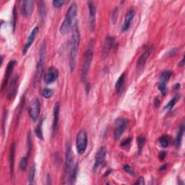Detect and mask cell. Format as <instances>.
<instances>
[{"instance_id": "cell-21", "label": "cell", "mask_w": 185, "mask_h": 185, "mask_svg": "<svg viewBox=\"0 0 185 185\" xmlns=\"http://www.w3.org/2000/svg\"><path fill=\"white\" fill-rule=\"evenodd\" d=\"M125 73H123V74H121L120 75V77H119V79L117 80V83H116V85H115L116 90H117V92L118 95H120L121 92H122L124 87H125Z\"/></svg>"}, {"instance_id": "cell-13", "label": "cell", "mask_w": 185, "mask_h": 185, "mask_svg": "<svg viewBox=\"0 0 185 185\" xmlns=\"http://www.w3.org/2000/svg\"><path fill=\"white\" fill-rule=\"evenodd\" d=\"M60 102L56 101L54 106V119H53V125H52V137L55 136L57 131V127L59 125V120H60Z\"/></svg>"}, {"instance_id": "cell-30", "label": "cell", "mask_w": 185, "mask_h": 185, "mask_svg": "<svg viewBox=\"0 0 185 185\" xmlns=\"http://www.w3.org/2000/svg\"><path fill=\"white\" fill-rule=\"evenodd\" d=\"M27 166H28V156L22 158L20 161V166H19L20 169L22 171H26Z\"/></svg>"}, {"instance_id": "cell-11", "label": "cell", "mask_w": 185, "mask_h": 185, "mask_svg": "<svg viewBox=\"0 0 185 185\" xmlns=\"http://www.w3.org/2000/svg\"><path fill=\"white\" fill-rule=\"evenodd\" d=\"M88 7L89 10V22L90 28L91 31L93 32L96 28V7L92 2H88Z\"/></svg>"}, {"instance_id": "cell-8", "label": "cell", "mask_w": 185, "mask_h": 185, "mask_svg": "<svg viewBox=\"0 0 185 185\" xmlns=\"http://www.w3.org/2000/svg\"><path fill=\"white\" fill-rule=\"evenodd\" d=\"M106 147H101L99 150L97 151L95 158V163L93 166L94 171H96L101 166L106 159Z\"/></svg>"}, {"instance_id": "cell-28", "label": "cell", "mask_w": 185, "mask_h": 185, "mask_svg": "<svg viewBox=\"0 0 185 185\" xmlns=\"http://www.w3.org/2000/svg\"><path fill=\"white\" fill-rule=\"evenodd\" d=\"M54 94V91L53 90L50 89V88H45L42 90L41 91V95L43 96V97L45 98H51Z\"/></svg>"}, {"instance_id": "cell-19", "label": "cell", "mask_w": 185, "mask_h": 185, "mask_svg": "<svg viewBox=\"0 0 185 185\" xmlns=\"http://www.w3.org/2000/svg\"><path fill=\"white\" fill-rule=\"evenodd\" d=\"M15 145L13 143L11 144L10 151V174H11L12 179H14V158H15Z\"/></svg>"}, {"instance_id": "cell-46", "label": "cell", "mask_w": 185, "mask_h": 185, "mask_svg": "<svg viewBox=\"0 0 185 185\" xmlns=\"http://www.w3.org/2000/svg\"><path fill=\"white\" fill-rule=\"evenodd\" d=\"M166 164H165V165H163V166H161V169H160V171H163V170H165L166 169Z\"/></svg>"}, {"instance_id": "cell-25", "label": "cell", "mask_w": 185, "mask_h": 185, "mask_svg": "<svg viewBox=\"0 0 185 185\" xmlns=\"http://www.w3.org/2000/svg\"><path fill=\"white\" fill-rule=\"evenodd\" d=\"M170 142H171V139L168 135H163L159 138V142L163 148H167L169 146Z\"/></svg>"}, {"instance_id": "cell-33", "label": "cell", "mask_w": 185, "mask_h": 185, "mask_svg": "<svg viewBox=\"0 0 185 185\" xmlns=\"http://www.w3.org/2000/svg\"><path fill=\"white\" fill-rule=\"evenodd\" d=\"M27 156L28 157V155H30L31 149H32V142H31V134L30 132H28V138H27Z\"/></svg>"}, {"instance_id": "cell-2", "label": "cell", "mask_w": 185, "mask_h": 185, "mask_svg": "<svg viewBox=\"0 0 185 185\" xmlns=\"http://www.w3.org/2000/svg\"><path fill=\"white\" fill-rule=\"evenodd\" d=\"M77 14V6L75 2H73L67 10L64 20L61 25L60 31L61 34L67 35L71 29H72L73 23Z\"/></svg>"}, {"instance_id": "cell-20", "label": "cell", "mask_w": 185, "mask_h": 185, "mask_svg": "<svg viewBox=\"0 0 185 185\" xmlns=\"http://www.w3.org/2000/svg\"><path fill=\"white\" fill-rule=\"evenodd\" d=\"M18 75H15V76L14 77V78L12 79L7 95V97L8 99H11V98H13L14 95H15L16 90H17V82H18Z\"/></svg>"}, {"instance_id": "cell-27", "label": "cell", "mask_w": 185, "mask_h": 185, "mask_svg": "<svg viewBox=\"0 0 185 185\" xmlns=\"http://www.w3.org/2000/svg\"><path fill=\"white\" fill-rule=\"evenodd\" d=\"M171 75H172V72H170V71H165V72H162L161 77H160V82H163V83H167L170 80V78H171Z\"/></svg>"}, {"instance_id": "cell-45", "label": "cell", "mask_w": 185, "mask_h": 185, "mask_svg": "<svg viewBox=\"0 0 185 185\" xmlns=\"http://www.w3.org/2000/svg\"><path fill=\"white\" fill-rule=\"evenodd\" d=\"M174 88L175 90H179L180 88V85H179V84H176V85L175 86H174Z\"/></svg>"}, {"instance_id": "cell-9", "label": "cell", "mask_w": 185, "mask_h": 185, "mask_svg": "<svg viewBox=\"0 0 185 185\" xmlns=\"http://www.w3.org/2000/svg\"><path fill=\"white\" fill-rule=\"evenodd\" d=\"M40 113V102L38 98H34L31 102L29 108V115L33 121H36Z\"/></svg>"}, {"instance_id": "cell-22", "label": "cell", "mask_w": 185, "mask_h": 185, "mask_svg": "<svg viewBox=\"0 0 185 185\" xmlns=\"http://www.w3.org/2000/svg\"><path fill=\"white\" fill-rule=\"evenodd\" d=\"M184 132V124H182V125L179 127V131L177 132V134H176V137L175 139V146L177 148H181V146H182Z\"/></svg>"}, {"instance_id": "cell-38", "label": "cell", "mask_w": 185, "mask_h": 185, "mask_svg": "<svg viewBox=\"0 0 185 185\" xmlns=\"http://www.w3.org/2000/svg\"><path fill=\"white\" fill-rule=\"evenodd\" d=\"M123 169H124V170H125V171L126 172H127V173L130 174V175L134 176V174H134V170L132 169V168L131 166H129V165H125V166H124Z\"/></svg>"}, {"instance_id": "cell-31", "label": "cell", "mask_w": 185, "mask_h": 185, "mask_svg": "<svg viewBox=\"0 0 185 185\" xmlns=\"http://www.w3.org/2000/svg\"><path fill=\"white\" fill-rule=\"evenodd\" d=\"M35 166L33 165L32 168H31V169L30 171V174H29V176H28V184H33V181H34V179H35Z\"/></svg>"}, {"instance_id": "cell-12", "label": "cell", "mask_w": 185, "mask_h": 185, "mask_svg": "<svg viewBox=\"0 0 185 185\" xmlns=\"http://www.w3.org/2000/svg\"><path fill=\"white\" fill-rule=\"evenodd\" d=\"M151 51H152V48L149 47L142 54V55L139 57L138 61H137V64H136L137 70H138V72H140V71H142V69H143L147 60H148L149 56H150V54L151 53Z\"/></svg>"}, {"instance_id": "cell-42", "label": "cell", "mask_w": 185, "mask_h": 185, "mask_svg": "<svg viewBox=\"0 0 185 185\" xmlns=\"http://www.w3.org/2000/svg\"><path fill=\"white\" fill-rule=\"evenodd\" d=\"M166 155V153L165 151H162V152L160 153L159 155H158L159 159L161 160V161H162V160H163L165 158Z\"/></svg>"}, {"instance_id": "cell-32", "label": "cell", "mask_w": 185, "mask_h": 185, "mask_svg": "<svg viewBox=\"0 0 185 185\" xmlns=\"http://www.w3.org/2000/svg\"><path fill=\"white\" fill-rule=\"evenodd\" d=\"M158 88L160 90V92H161L162 95L165 96L166 93V90H167V88H166V83H163V82H160L158 85Z\"/></svg>"}, {"instance_id": "cell-10", "label": "cell", "mask_w": 185, "mask_h": 185, "mask_svg": "<svg viewBox=\"0 0 185 185\" xmlns=\"http://www.w3.org/2000/svg\"><path fill=\"white\" fill-rule=\"evenodd\" d=\"M59 77V71L54 67H50L44 75V81L46 84L54 83Z\"/></svg>"}, {"instance_id": "cell-6", "label": "cell", "mask_w": 185, "mask_h": 185, "mask_svg": "<svg viewBox=\"0 0 185 185\" xmlns=\"http://www.w3.org/2000/svg\"><path fill=\"white\" fill-rule=\"evenodd\" d=\"M88 146V134L85 131L80 130L76 137L77 151L80 155H83L85 152Z\"/></svg>"}, {"instance_id": "cell-5", "label": "cell", "mask_w": 185, "mask_h": 185, "mask_svg": "<svg viewBox=\"0 0 185 185\" xmlns=\"http://www.w3.org/2000/svg\"><path fill=\"white\" fill-rule=\"evenodd\" d=\"M46 44L45 41L42 42L41 47H40V53H39V60L36 66V72H35V78H34V87H36L38 84L41 80L42 73H43L44 62H45L46 58Z\"/></svg>"}, {"instance_id": "cell-3", "label": "cell", "mask_w": 185, "mask_h": 185, "mask_svg": "<svg viewBox=\"0 0 185 185\" xmlns=\"http://www.w3.org/2000/svg\"><path fill=\"white\" fill-rule=\"evenodd\" d=\"M94 47H95V41H94L93 39L90 40L89 43H88L85 54H84L83 64V68H82V72H81L82 82H84L85 80V78L86 77H87L88 71H89L90 64H91V62L92 60V56H93Z\"/></svg>"}, {"instance_id": "cell-37", "label": "cell", "mask_w": 185, "mask_h": 185, "mask_svg": "<svg viewBox=\"0 0 185 185\" xmlns=\"http://www.w3.org/2000/svg\"><path fill=\"white\" fill-rule=\"evenodd\" d=\"M65 3L64 0H54L53 1V5L54 7L60 8L62 7V5Z\"/></svg>"}, {"instance_id": "cell-43", "label": "cell", "mask_w": 185, "mask_h": 185, "mask_svg": "<svg viewBox=\"0 0 185 185\" xmlns=\"http://www.w3.org/2000/svg\"><path fill=\"white\" fill-rule=\"evenodd\" d=\"M160 104H161V101L158 99V98H155L154 100V104L155 107H158L160 106Z\"/></svg>"}, {"instance_id": "cell-18", "label": "cell", "mask_w": 185, "mask_h": 185, "mask_svg": "<svg viewBox=\"0 0 185 185\" xmlns=\"http://www.w3.org/2000/svg\"><path fill=\"white\" fill-rule=\"evenodd\" d=\"M135 16V11L134 10H130L127 12V13L126 14L125 23H124L122 27H121V32H125L128 29L130 28V26H131L132 21L133 20V19Z\"/></svg>"}, {"instance_id": "cell-7", "label": "cell", "mask_w": 185, "mask_h": 185, "mask_svg": "<svg viewBox=\"0 0 185 185\" xmlns=\"http://www.w3.org/2000/svg\"><path fill=\"white\" fill-rule=\"evenodd\" d=\"M128 120L125 118H119L115 121V127L113 130V138L115 140H118L125 131Z\"/></svg>"}, {"instance_id": "cell-1", "label": "cell", "mask_w": 185, "mask_h": 185, "mask_svg": "<svg viewBox=\"0 0 185 185\" xmlns=\"http://www.w3.org/2000/svg\"><path fill=\"white\" fill-rule=\"evenodd\" d=\"M80 43V33L77 22H75L72 29V39H71L70 53H69V69L72 72L74 71L75 65H76Z\"/></svg>"}, {"instance_id": "cell-24", "label": "cell", "mask_w": 185, "mask_h": 185, "mask_svg": "<svg viewBox=\"0 0 185 185\" xmlns=\"http://www.w3.org/2000/svg\"><path fill=\"white\" fill-rule=\"evenodd\" d=\"M78 170H79V166L78 164H75V166L73 167V169L72 171V173H71L70 175V178H69V184H73L75 182L77 179V173H78Z\"/></svg>"}, {"instance_id": "cell-14", "label": "cell", "mask_w": 185, "mask_h": 185, "mask_svg": "<svg viewBox=\"0 0 185 185\" xmlns=\"http://www.w3.org/2000/svg\"><path fill=\"white\" fill-rule=\"evenodd\" d=\"M16 64V61L15 60H11L10 61L9 63H8L7 68H6V71H5V78L3 80V83H2V91H3V90L6 88V86L7 85L8 82H9L10 77L12 74V72H13L14 67Z\"/></svg>"}, {"instance_id": "cell-39", "label": "cell", "mask_w": 185, "mask_h": 185, "mask_svg": "<svg viewBox=\"0 0 185 185\" xmlns=\"http://www.w3.org/2000/svg\"><path fill=\"white\" fill-rule=\"evenodd\" d=\"M111 17H112L111 19H112L113 24H115V23L117 22V17H118V9H117V8H116V9H114V10H113L112 12V16Z\"/></svg>"}, {"instance_id": "cell-16", "label": "cell", "mask_w": 185, "mask_h": 185, "mask_svg": "<svg viewBox=\"0 0 185 185\" xmlns=\"http://www.w3.org/2000/svg\"><path fill=\"white\" fill-rule=\"evenodd\" d=\"M113 42H114V39L113 37L109 36V35L106 36V39H105L102 49V57L104 59L106 58L109 56V54L113 47Z\"/></svg>"}, {"instance_id": "cell-35", "label": "cell", "mask_w": 185, "mask_h": 185, "mask_svg": "<svg viewBox=\"0 0 185 185\" xmlns=\"http://www.w3.org/2000/svg\"><path fill=\"white\" fill-rule=\"evenodd\" d=\"M35 135L37 136L38 138H39L40 140H43V132H42L41 130V126H38V127L35 128Z\"/></svg>"}, {"instance_id": "cell-40", "label": "cell", "mask_w": 185, "mask_h": 185, "mask_svg": "<svg viewBox=\"0 0 185 185\" xmlns=\"http://www.w3.org/2000/svg\"><path fill=\"white\" fill-rule=\"evenodd\" d=\"M131 141H132V138H131L125 139V140H123V141L121 142V147H126V146H129V145L130 144V142H131Z\"/></svg>"}, {"instance_id": "cell-36", "label": "cell", "mask_w": 185, "mask_h": 185, "mask_svg": "<svg viewBox=\"0 0 185 185\" xmlns=\"http://www.w3.org/2000/svg\"><path fill=\"white\" fill-rule=\"evenodd\" d=\"M7 111L5 109L3 112V119H2V133L5 134V122L7 120Z\"/></svg>"}, {"instance_id": "cell-41", "label": "cell", "mask_w": 185, "mask_h": 185, "mask_svg": "<svg viewBox=\"0 0 185 185\" xmlns=\"http://www.w3.org/2000/svg\"><path fill=\"white\" fill-rule=\"evenodd\" d=\"M134 184H141V185L145 184V180H144V178L142 177V176H141V177L139 178L136 181L135 183H134Z\"/></svg>"}, {"instance_id": "cell-44", "label": "cell", "mask_w": 185, "mask_h": 185, "mask_svg": "<svg viewBox=\"0 0 185 185\" xmlns=\"http://www.w3.org/2000/svg\"><path fill=\"white\" fill-rule=\"evenodd\" d=\"M184 57L183 56L182 60L179 62V66L180 67H184Z\"/></svg>"}, {"instance_id": "cell-29", "label": "cell", "mask_w": 185, "mask_h": 185, "mask_svg": "<svg viewBox=\"0 0 185 185\" xmlns=\"http://www.w3.org/2000/svg\"><path fill=\"white\" fill-rule=\"evenodd\" d=\"M146 143V138L143 136L140 135L138 138V152L140 153Z\"/></svg>"}, {"instance_id": "cell-15", "label": "cell", "mask_w": 185, "mask_h": 185, "mask_svg": "<svg viewBox=\"0 0 185 185\" xmlns=\"http://www.w3.org/2000/svg\"><path fill=\"white\" fill-rule=\"evenodd\" d=\"M39 31V28L38 26L35 27V28L33 29V31H31V33H30V35H29L28 39H27L26 45H25L24 47H23V55H26L27 52H28V49H30V47L33 44V41H34V40L35 39V38L37 37Z\"/></svg>"}, {"instance_id": "cell-26", "label": "cell", "mask_w": 185, "mask_h": 185, "mask_svg": "<svg viewBox=\"0 0 185 185\" xmlns=\"http://www.w3.org/2000/svg\"><path fill=\"white\" fill-rule=\"evenodd\" d=\"M179 99V97L178 96H174V98H172L171 99V101H170L169 103H168V104L166 105V106H165V108H164L165 110L171 111V109L174 108V106H175V104H176V103L178 102Z\"/></svg>"}, {"instance_id": "cell-23", "label": "cell", "mask_w": 185, "mask_h": 185, "mask_svg": "<svg viewBox=\"0 0 185 185\" xmlns=\"http://www.w3.org/2000/svg\"><path fill=\"white\" fill-rule=\"evenodd\" d=\"M38 9H39V14L42 19H44L46 16V7L45 3L43 1L38 2Z\"/></svg>"}, {"instance_id": "cell-4", "label": "cell", "mask_w": 185, "mask_h": 185, "mask_svg": "<svg viewBox=\"0 0 185 185\" xmlns=\"http://www.w3.org/2000/svg\"><path fill=\"white\" fill-rule=\"evenodd\" d=\"M65 163L64 170V184H69V178H70L71 173L73 169V162H74V157L72 151L70 143H68L66 147V153H65Z\"/></svg>"}, {"instance_id": "cell-34", "label": "cell", "mask_w": 185, "mask_h": 185, "mask_svg": "<svg viewBox=\"0 0 185 185\" xmlns=\"http://www.w3.org/2000/svg\"><path fill=\"white\" fill-rule=\"evenodd\" d=\"M17 18H18V14H17L16 7H14L13 13H12V28H13V31L15 30L16 23H17Z\"/></svg>"}, {"instance_id": "cell-17", "label": "cell", "mask_w": 185, "mask_h": 185, "mask_svg": "<svg viewBox=\"0 0 185 185\" xmlns=\"http://www.w3.org/2000/svg\"><path fill=\"white\" fill-rule=\"evenodd\" d=\"M21 12L23 15L24 17H28L32 14L33 8H34V2L32 0H28V1L21 2Z\"/></svg>"}]
</instances>
